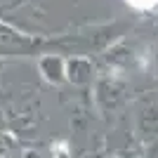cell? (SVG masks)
I'll use <instances>...</instances> for the list:
<instances>
[{
	"instance_id": "cell-1",
	"label": "cell",
	"mask_w": 158,
	"mask_h": 158,
	"mask_svg": "<svg viewBox=\"0 0 158 158\" xmlns=\"http://www.w3.org/2000/svg\"><path fill=\"white\" fill-rule=\"evenodd\" d=\"M125 2L135 10H156L158 7V0H125Z\"/></svg>"
}]
</instances>
